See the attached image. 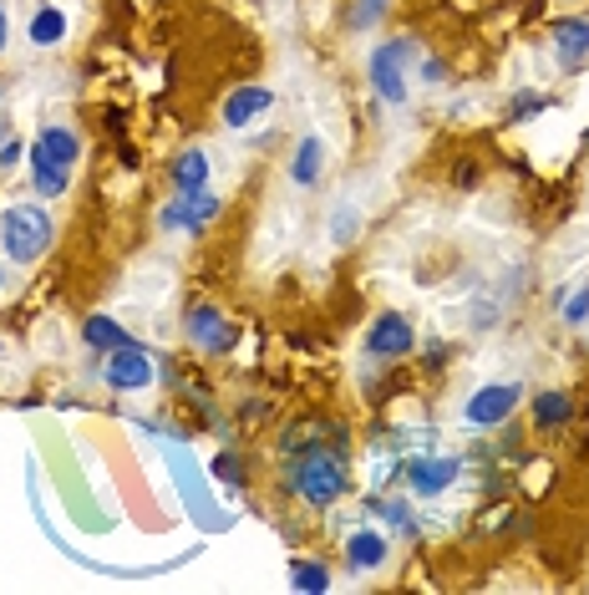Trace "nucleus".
I'll return each instance as SVG.
<instances>
[{
	"instance_id": "obj_6",
	"label": "nucleus",
	"mask_w": 589,
	"mask_h": 595,
	"mask_svg": "<svg viewBox=\"0 0 589 595\" xmlns=\"http://www.w3.org/2000/svg\"><path fill=\"white\" fill-rule=\"evenodd\" d=\"M518 397H524L518 382H488V388H478L462 402V423H468V428H498V423L514 417Z\"/></svg>"
},
{
	"instance_id": "obj_1",
	"label": "nucleus",
	"mask_w": 589,
	"mask_h": 595,
	"mask_svg": "<svg viewBox=\"0 0 589 595\" xmlns=\"http://www.w3.org/2000/svg\"><path fill=\"white\" fill-rule=\"evenodd\" d=\"M31 179H36V194L41 199H61L72 189V174L82 164V138L67 128V122H46L36 143H31Z\"/></svg>"
},
{
	"instance_id": "obj_9",
	"label": "nucleus",
	"mask_w": 589,
	"mask_h": 595,
	"mask_svg": "<svg viewBox=\"0 0 589 595\" xmlns=\"http://www.w3.org/2000/svg\"><path fill=\"white\" fill-rule=\"evenodd\" d=\"M107 388L112 392H137L153 382V361H147L143 346H122V352H107Z\"/></svg>"
},
{
	"instance_id": "obj_7",
	"label": "nucleus",
	"mask_w": 589,
	"mask_h": 595,
	"mask_svg": "<svg viewBox=\"0 0 589 595\" xmlns=\"http://www.w3.org/2000/svg\"><path fill=\"white\" fill-rule=\"evenodd\" d=\"M183 331H189V342L199 346L204 357H229V352H235V336H239L219 306H193V311L183 316Z\"/></svg>"
},
{
	"instance_id": "obj_12",
	"label": "nucleus",
	"mask_w": 589,
	"mask_h": 595,
	"mask_svg": "<svg viewBox=\"0 0 589 595\" xmlns=\"http://www.w3.org/2000/svg\"><path fill=\"white\" fill-rule=\"evenodd\" d=\"M346 566L356 570V575H366V570H382L386 555H392V545H386V535H376V529H356V535H346Z\"/></svg>"
},
{
	"instance_id": "obj_23",
	"label": "nucleus",
	"mask_w": 589,
	"mask_h": 595,
	"mask_svg": "<svg viewBox=\"0 0 589 595\" xmlns=\"http://www.w3.org/2000/svg\"><path fill=\"white\" fill-rule=\"evenodd\" d=\"M386 5H392V0H361V5H356V15H351V31H366L371 21H382Z\"/></svg>"
},
{
	"instance_id": "obj_2",
	"label": "nucleus",
	"mask_w": 589,
	"mask_h": 595,
	"mask_svg": "<svg viewBox=\"0 0 589 595\" xmlns=\"http://www.w3.org/2000/svg\"><path fill=\"white\" fill-rule=\"evenodd\" d=\"M351 489V478H346V459H340L336 448H305L300 459L285 468V493H300L310 509H330L336 499H346Z\"/></svg>"
},
{
	"instance_id": "obj_27",
	"label": "nucleus",
	"mask_w": 589,
	"mask_h": 595,
	"mask_svg": "<svg viewBox=\"0 0 589 595\" xmlns=\"http://www.w3.org/2000/svg\"><path fill=\"white\" fill-rule=\"evenodd\" d=\"M0 143H5V118H0Z\"/></svg>"
},
{
	"instance_id": "obj_4",
	"label": "nucleus",
	"mask_w": 589,
	"mask_h": 595,
	"mask_svg": "<svg viewBox=\"0 0 589 595\" xmlns=\"http://www.w3.org/2000/svg\"><path fill=\"white\" fill-rule=\"evenodd\" d=\"M417 61V36H392L371 51V92L382 97V103L401 107L407 103V67Z\"/></svg>"
},
{
	"instance_id": "obj_21",
	"label": "nucleus",
	"mask_w": 589,
	"mask_h": 595,
	"mask_svg": "<svg viewBox=\"0 0 589 595\" xmlns=\"http://www.w3.org/2000/svg\"><path fill=\"white\" fill-rule=\"evenodd\" d=\"M589 321V285H579L575 296L564 300V326H585Z\"/></svg>"
},
{
	"instance_id": "obj_5",
	"label": "nucleus",
	"mask_w": 589,
	"mask_h": 595,
	"mask_svg": "<svg viewBox=\"0 0 589 595\" xmlns=\"http://www.w3.org/2000/svg\"><path fill=\"white\" fill-rule=\"evenodd\" d=\"M219 214H224V199L208 194V189H199V194H173L168 199L163 214H158V224L163 229H183V235H204Z\"/></svg>"
},
{
	"instance_id": "obj_16",
	"label": "nucleus",
	"mask_w": 589,
	"mask_h": 595,
	"mask_svg": "<svg viewBox=\"0 0 589 595\" xmlns=\"http://www.w3.org/2000/svg\"><path fill=\"white\" fill-rule=\"evenodd\" d=\"M82 342L92 346V352H122V346H133V331H122L112 316H87L82 321Z\"/></svg>"
},
{
	"instance_id": "obj_10",
	"label": "nucleus",
	"mask_w": 589,
	"mask_h": 595,
	"mask_svg": "<svg viewBox=\"0 0 589 595\" xmlns=\"http://www.w3.org/2000/svg\"><path fill=\"white\" fill-rule=\"evenodd\" d=\"M401 474H407V489H412L417 499H437V493L462 474V463L457 459H412Z\"/></svg>"
},
{
	"instance_id": "obj_20",
	"label": "nucleus",
	"mask_w": 589,
	"mask_h": 595,
	"mask_svg": "<svg viewBox=\"0 0 589 595\" xmlns=\"http://www.w3.org/2000/svg\"><path fill=\"white\" fill-rule=\"evenodd\" d=\"M544 107H549V97H544V92H518V97H514V107H508V118H514V122H529V118H539Z\"/></svg>"
},
{
	"instance_id": "obj_14",
	"label": "nucleus",
	"mask_w": 589,
	"mask_h": 595,
	"mask_svg": "<svg viewBox=\"0 0 589 595\" xmlns=\"http://www.w3.org/2000/svg\"><path fill=\"white\" fill-rule=\"evenodd\" d=\"M554 57L564 72H575L579 61H589V21H560L554 26Z\"/></svg>"
},
{
	"instance_id": "obj_24",
	"label": "nucleus",
	"mask_w": 589,
	"mask_h": 595,
	"mask_svg": "<svg viewBox=\"0 0 589 595\" xmlns=\"http://www.w3.org/2000/svg\"><path fill=\"white\" fill-rule=\"evenodd\" d=\"M26 143H15V138H5V143H0V168H5V174H11L15 164H21V158H26Z\"/></svg>"
},
{
	"instance_id": "obj_15",
	"label": "nucleus",
	"mask_w": 589,
	"mask_h": 595,
	"mask_svg": "<svg viewBox=\"0 0 589 595\" xmlns=\"http://www.w3.org/2000/svg\"><path fill=\"white\" fill-rule=\"evenodd\" d=\"M575 423V397L569 392H539L533 397V428H544V432H560Z\"/></svg>"
},
{
	"instance_id": "obj_22",
	"label": "nucleus",
	"mask_w": 589,
	"mask_h": 595,
	"mask_svg": "<svg viewBox=\"0 0 589 595\" xmlns=\"http://www.w3.org/2000/svg\"><path fill=\"white\" fill-rule=\"evenodd\" d=\"M214 478H224V484H244V459H239V453H219V459H214Z\"/></svg>"
},
{
	"instance_id": "obj_26",
	"label": "nucleus",
	"mask_w": 589,
	"mask_h": 595,
	"mask_svg": "<svg viewBox=\"0 0 589 595\" xmlns=\"http://www.w3.org/2000/svg\"><path fill=\"white\" fill-rule=\"evenodd\" d=\"M5 41H11V21H5V11H0V51H5Z\"/></svg>"
},
{
	"instance_id": "obj_13",
	"label": "nucleus",
	"mask_w": 589,
	"mask_h": 595,
	"mask_svg": "<svg viewBox=\"0 0 589 595\" xmlns=\"http://www.w3.org/2000/svg\"><path fill=\"white\" fill-rule=\"evenodd\" d=\"M208 153L204 148H183L168 164V179H173V194H199V189H208Z\"/></svg>"
},
{
	"instance_id": "obj_17",
	"label": "nucleus",
	"mask_w": 589,
	"mask_h": 595,
	"mask_svg": "<svg viewBox=\"0 0 589 595\" xmlns=\"http://www.w3.org/2000/svg\"><path fill=\"white\" fill-rule=\"evenodd\" d=\"M321 168H325V143L315 133L300 138V148H294V158H290V179L300 183V189H310V183L321 179Z\"/></svg>"
},
{
	"instance_id": "obj_19",
	"label": "nucleus",
	"mask_w": 589,
	"mask_h": 595,
	"mask_svg": "<svg viewBox=\"0 0 589 595\" xmlns=\"http://www.w3.org/2000/svg\"><path fill=\"white\" fill-rule=\"evenodd\" d=\"M330 581H336V575H330L325 560H294V566H290V585H294V591H330Z\"/></svg>"
},
{
	"instance_id": "obj_3",
	"label": "nucleus",
	"mask_w": 589,
	"mask_h": 595,
	"mask_svg": "<svg viewBox=\"0 0 589 595\" xmlns=\"http://www.w3.org/2000/svg\"><path fill=\"white\" fill-rule=\"evenodd\" d=\"M57 239V224L46 214L41 204H11L0 214V254L11 265H36Z\"/></svg>"
},
{
	"instance_id": "obj_25",
	"label": "nucleus",
	"mask_w": 589,
	"mask_h": 595,
	"mask_svg": "<svg viewBox=\"0 0 589 595\" xmlns=\"http://www.w3.org/2000/svg\"><path fill=\"white\" fill-rule=\"evenodd\" d=\"M422 76H428V82H442V76H447V67L432 57V61H422Z\"/></svg>"
},
{
	"instance_id": "obj_28",
	"label": "nucleus",
	"mask_w": 589,
	"mask_h": 595,
	"mask_svg": "<svg viewBox=\"0 0 589 595\" xmlns=\"http://www.w3.org/2000/svg\"><path fill=\"white\" fill-rule=\"evenodd\" d=\"M0 290H5V265H0Z\"/></svg>"
},
{
	"instance_id": "obj_11",
	"label": "nucleus",
	"mask_w": 589,
	"mask_h": 595,
	"mask_svg": "<svg viewBox=\"0 0 589 595\" xmlns=\"http://www.w3.org/2000/svg\"><path fill=\"white\" fill-rule=\"evenodd\" d=\"M269 103H275V92L244 82V87H235L229 97H224L219 118H224V128H250V122H260L269 112Z\"/></svg>"
},
{
	"instance_id": "obj_8",
	"label": "nucleus",
	"mask_w": 589,
	"mask_h": 595,
	"mask_svg": "<svg viewBox=\"0 0 589 595\" xmlns=\"http://www.w3.org/2000/svg\"><path fill=\"white\" fill-rule=\"evenodd\" d=\"M412 346H417V331H412V321H407V316L382 311L376 321H371V331H366V352H371L376 361H401V357H412Z\"/></svg>"
},
{
	"instance_id": "obj_18",
	"label": "nucleus",
	"mask_w": 589,
	"mask_h": 595,
	"mask_svg": "<svg viewBox=\"0 0 589 595\" xmlns=\"http://www.w3.org/2000/svg\"><path fill=\"white\" fill-rule=\"evenodd\" d=\"M61 41H67V11L41 5L36 21H31V46H61Z\"/></svg>"
}]
</instances>
